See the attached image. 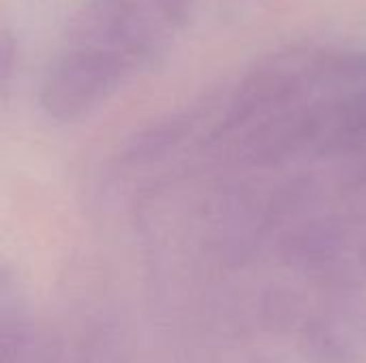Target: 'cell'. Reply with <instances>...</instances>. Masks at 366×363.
<instances>
[{
  "label": "cell",
  "mask_w": 366,
  "mask_h": 363,
  "mask_svg": "<svg viewBox=\"0 0 366 363\" xmlns=\"http://www.w3.org/2000/svg\"><path fill=\"white\" fill-rule=\"evenodd\" d=\"M148 2L152 9H157L172 26L180 24L187 13H189V6L193 4V0H144Z\"/></svg>",
  "instance_id": "cell-3"
},
{
  "label": "cell",
  "mask_w": 366,
  "mask_h": 363,
  "mask_svg": "<svg viewBox=\"0 0 366 363\" xmlns=\"http://www.w3.org/2000/svg\"><path fill=\"white\" fill-rule=\"evenodd\" d=\"M137 68L118 53L64 41L43 71L39 105L47 118L73 122L99 107Z\"/></svg>",
  "instance_id": "cell-1"
},
{
  "label": "cell",
  "mask_w": 366,
  "mask_h": 363,
  "mask_svg": "<svg viewBox=\"0 0 366 363\" xmlns=\"http://www.w3.org/2000/svg\"><path fill=\"white\" fill-rule=\"evenodd\" d=\"M172 24L144 0H84L69 17L64 41L118 53L142 66Z\"/></svg>",
  "instance_id": "cell-2"
}]
</instances>
